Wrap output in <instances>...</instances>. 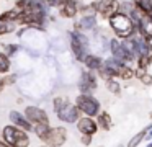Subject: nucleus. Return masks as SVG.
I'll return each instance as SVG.
<instances>
[{"label":"nucleus","mask_w":152,"mask_h":147,"mask_svg":"<svg viewBox=\"0 0 152 147\" xmlns=\"http://www.w3.org/2000/svg\"><path fill=\"white\" fill-rule=\"evenodd\" d=\"M53 111L59 121L66 124H77V121L82 118V113L77 108L75 101H70L66 97H56L53 100Z\"/></svg>","instance_id":"nucleus-1"},{"label":"nucleus","mask_w":152,"mask_h":147,"mask_svg":"<svg viewBox=\"0 0 152 147\" xmlns=\"http://www.w3.org/2000/svg\"><path fill=\"white\" fill-rule=\"evenodd\" d=\"M108 25L111 28V31L116 34V38H119V39L131 38L136 31L134 21L131 20V16L124 15V13H119V12L108 20Z\"/></svg>","instance_id":"nucleus-2"},{"label":"nucleus","mask_w":152,"mask_h":147,"mask_svg":"<svg viewBox=\"0 0 152 147\" xmlns=\"http://www.w3.org/2000/svg\"><path fill=\"white\" fill-rule=\"evenodd\" d=\"M67 34H69V44L74 57L83 64V59L90 54V38L85 33L75 31V29H70Z\"/></svg>","instance_id":"nucleus-3"},{"label":"nucleus","mask_w":152,"mask_h":147,"mask_svg":"<svg viewBox=\"0 0 152 147\" xmlns=\"http://www.w3.org/2000/svg\"><path fill=\"white\" fill-rule=\"evenodd\" d=\"M0 137L12 147H30L31 146V139L30 134L26 131L20 129V127L13 126V124H8L2 129Z\"/></svg>","instance_id":"nucleus-4"},{"label":"nucleus","mask_w":152,"mask_h":147,"mask_svg":"<svg viewBox=\"0 0 152 147\" xmlns=\"http://www.w3.org/2000/svg\"><path fill=\"white\" fill-rule=\"evenodd\" d=\"M75 105H77V108L80 110L82 116L96 118L103 111L100 100H96L93 95H82V93H79L75 97Z\"/></svg>","instance_id":"nucleus-5"},{"label":"nucleus","mask_w":152,"mask_h":147,"mask_svg":"<svg viewBox=\"0 0 152 147\" xmlns=\"http://www.w3.org/2000/svg\"><path fill=\"white\" fill-rule=\"evenodd\" d=\"M108 48H110L111 56L115 59H118L119 62H123V64H126V65H131V67H134V65H136L134 56L126 49V46L123 44V41L119 38H116V36H115V38H110Z\"/></svg>","instance_id":"nucleus-6"},{"label":"nucleus","mask_w":152,"mask_h":147,"mask_svg":"<svg viewBox=\"0 0 152 147\" xmlns=\"http://www.w3.org/2000/svg\"><path fill=\"white\" fill-rule=\"evenodd\" d=\"M77 88H79V93L82 95H93L98 88V75H96V72L87 70V69L82 70L79 82H77Z\"/></svg>","instance_id":"nucleus-7"},{"label":"nucleus","mask_w":152,"mask_h":147,"mask_svg":"<svg viewBox=\"0 0 152 147\" xmlns=\"http://www.w3.org/2000/svg\"><path fill=\"white\" fill-rule=\"evenodd\" d=\"M25 116L30 121L33 126H38V124H46V126H51V119L49 114L46 113V110H43L41 106H36V105H28L25 108Z\"/></svg>","instance_id":"nucleus-8"},{"label":"nucleus","mask_w":152,"mask_h":147,"mask_svg":"<svg viewBox=\"0 0 152 147\" xmlns=\"http://www.w3.org/2000/svg\"><path fill=\"white\" fill-rule=\"evenodd\" d=\"M67 137H69V131L66 126H53L43 144H46L48 147H62L67 142Z\"/></svg>","instance_id":"nucleus-9"},{"label":"nucleus","mask_w":152,"mask_h":147,"mask_svg":"<svg viewBox=\"0 0 152 147\" xmlns=\"http://www.w3.org/2000/svg\"><path fill=\"white\" fill-rule=\"evenodd\" d=\"M75 129L80 132V136H95L96 132L100 131V126L96 123L95 118H90V116H82L75 124Z\"/></svg>","instance_id":"nucleus-10"},{"label":"nucleus","mask_w":152,"mask_h":147,"mask_svg":"<svg viewBox=\"0 0 152 147\" xmlns=\"http://www.w3.org/2000/svg\"><path fill=\"white\" fill-rule=\"evenodd\" d=\"M98 15H80L77 18V21L74 23V29L80 33H87V31H95L98 26Z\"/></svg>","instance_id":"nucleus-11"},{"label":"nucleus","mask_w":152,"mask_h":147,"mask_svg":"<svg viewBox=\"0 0 152 147\" xmlns=\"http://www.w3.org/2000/svg\"><path fill=\"white\" fill-rule=\"evenodd\" d=\"M8 119H10V124H13V126L20 127V129H23V131H26L28 134L33 132V129H34V126L26 119L25 113H21V111L12 110L10 113H8Z\"/></svg>","instance_id":"nucleus-12"},{"label":"nucleus","mask_w":152,"mask_h":147,"mask_svg":"<svg viewBox=\"0 0 152 147\" xmlns=\"http://www.w3.org/2000/svg\"><path fill=\"white\" fill-rule=\"evenodd\" d=\"M80 7H82V2L64 5L62 8L57 10V15H59L61 18H66V20H74L80 15Z\"/></svg>","instance_id":"nucleus-13"},{"label":"nucleus","mask_w":152,"mask_h":147,"mask_svg":"<svg viewBox=\"0 0 152 147\" xmlns=\"http://www.w3.org/2000/svg\"><path fill=\"white\" fill-rule=\"evenodd\" d=\"M83 65H85L87 70H92V72H98L100 69L105 65V59L98 54H92L90 52L85 59H83Z\"/></svg>","instance_id":"nucleus-14"},{"label":"nucleus","mask_w":152,"mask_h":147,"mask_svg":"<svg viewBox=\"0 0 152 147\" xmlns=\"http://www.w3.org/2000/svg\"><path fill=\"white\" fill-rule=\"evenodd\" d=\"M21 13H23V12H20L18 8H8V10H5V12L0 13V23L12 21V23H17V25H18V21L21 20Z\"/></svg>","instance_id":"nucleus-15"},{"label":"nucleus","mask_w":152,"mask_h":147,"mask_svg":"<svg viewBox=\"0 0 152 147\" xmlns=\"http://www.w3.org/2000/svg\"><path fill=\"white\" fill-rule=\"evenodd\" d=\"M95 119H96V123H98L100 129H103V131H110L113 127V119H111V114H110L108 111H102Z\"/></svg>","instance_id":"nucleus-16"},{"label":"nucleus","mask_w":152,"mask_h":147,"mask_svg":"<svg viewBox=\"0 0 152 147\" xmlns=\"http://www.w3.org/2000/svg\"><path fill=\"white\" fill-rule=\"evenodd\" d=\"M105 65H106L108 69H111V70L115 72L116 75H118V78H119V74H121V70L124 69L126 64H123V62H119L118 59H115L113 56H110V57L105 59Z\"/></svg>","instance_id":"nucleus-17"},{"label":"nucleus","mask_w":152,"mask_h":147,"mask_svg":"<svg viewBox=\"0 0 152 147\" xmlns=\"http://www.w3.org/2000/svg\"><path fill=\"white\" fill-rule=\"evenodd\" d=\"M10 69H12V57H8L4 51H0V75L10 74Z\"/></svg>","instance_id":"nucleus-18"},{"label":"nucleus","mask_w":152,"mask_h":147,"mask_svg":"<svg viewBox=\"0 0 152 147\" xmlns=\"http://www.w3.org/2000/svg\"><path fill=\"white\" fill-rule=\"evenodd\" d=\"M51 127H53V126H46V124H38V126H34L33 134L41 140V142H44V140H46V137H48V134H49V131H51Z\"/></svg>","instance_id":"nucleus-19"},{"label":"nucleus","mask_w":152,"mask_h":147,"mask_svg":"<svg viewBox=\"0 0 152 147\" xmlns=\"http://www.w3.org/2000/svg\"><path fill=\"white\" fill-rule=\"evenodd\" d=\"M152 65V54H142L136 59V67L149 70V67Z\"/></svg>","instance_id":"nucleus-20"},{"label":"nucleus","mask_w":152,"mask_h":147,"mask_svg":"<svg viewBox=\"0 0 152 147\" xmlns=\"http://www.w3.org/2000/svg\"><path fill=\"white\" fill-rule=\"evenodd\" d=\"M105 87L111 95H116V97L121 95V83L118 82V78H111V80L105 82Z\"/></svg>","instance_id":"nucleus-21"},{"label":"nucleus","mask_w":152,"mask_h":147,"mask_svg":"<svg viewBox=\"0 0 152 147\" xmlns=\"http://www.w3.org/2000/svg\"><path fill=\"white\" fill-rule=\"evenodd\" d=\"M145 134H147V131H145V127H144V129H141L137 134H134V136L129 139V142L126 144V147H137L142 140H145Z\"/></svg>","instance_id":"nucleus-22"},{"label":"nucleus","mask_w":152,"mask_h":147,"mask_svg":"<svg viewBox=\"0 0 152 147\" xmlns=\"http://www.w3.org/2000/svg\"><path fill=\"white\" fill-rule=\"evenodd\" d=\"M96 75H98V78H102L103 82H108V80H111V78H118V75H116L111 69L106 67V65H103V67L96 72Z\"/></svg>","instance_id":"nucleus-23"},{"label":"nucleus","mask_w":152,"mask_h":147,"mask_svg":"<svg viewBox=\"0 0 152 147\" xmlns=\"http://www.w3.org/2000/svg\"><path fill=\"white\" fill-rule=\"evenodd\" d=\"M136 5V8H139L141 12H144L145 15H151L152 12V2H149V0H132Z\"/></svg>","instance_id":"nucleus-24"},{"label":"nucleus","mask_w":152,"mask_h":147,"mask_svg":"<svg viewBox=\"0 0 152 147\" xmlns=\"http://www.w3.org/2000/svg\"><path fill=\"white\" fill-rule=\"evenodd\" d=\"M17 23H12V21H5V23H0V38L5 34H10V33L17 31Z\"/></svg>","instance_id":"nucleus-25"},{"label":"nucleus","mask_w":152,"mask_h":147,"mask_svg":"<svg viewBox=\"0 0 152 147\" xmlns=\"http://www.w3.org/2000/svg\"><path fill=\"white\" fill-rule=\"evenodd\" d=\"M111 2H115V0H90V3L93 5V8L96 10V13H98V15L106 8V7H108Z\"/></svg>","instance_id":"nucleus-26"},{"label":"nucleus","mask_w":152,"mask_h":147,"mask_svg":"<svg viewBox=\"0 0 152 147\" xmlns=\"http://www.w3.org/2000/svg\"><path fill=\"white\" fill-rule=\"evenodd\" d=\"M20 49H21V46H18V44H12V42L4 44V52L8 56V57H13V56L20 51Z\"/></svg>","instance_id":"nucleus-27"},{"label":"nucleus","mask_w":152,"mask_h":147,"mask_svg":"<svg viewBox=\"0 0 152 147\" xmlns=\"http://www.w3.org/2000/svg\"><path fill=\"white\" fill-rule=\"evenodd\" d=\"M18 80V75L17 74H7V75H4V82H5V85H13L15 82Z\"/></svg>","instance_id":"nucleus-28"},{"label":"nucleus","mask_w":152,"mask_h":147,"mask_svg":"<svg viewBox=\"0 0 152 147\" xmlns=\"http://www.w3.org/2000/svg\"><path fill=\"white\" fill-rule=\"evenodd\" d=\"M139 82H141L142 85H145V87H151V85H152V74H149V72H147V74H144L141 78H139Z\"/></svg>","instance_id":"nucleus-29"},{"label":"nucleus","mask_w":152,"mask_h":147,"mask_svg":"<svg viewBox=\"0 0 152 147\" xmlns=\"http://www.w3.org/2000/svg\"><path fill=\"white\" fill-rule=\"evenodd\" d=\"M92 142H93L92 136H80V144H82V146L88 147V146H92Z\"/></svg>","instance_id":"nucleus-30"},{"label":"nucleus","mask_w":152,"mask_h":147,"mask_svg":"<svg viewBox=\"0 0 152 147\" xmlns=\"http://www.w3.org/2000/svg\"><path fill=\"white\" fill-rule=\"evenodd\" d=\"M145 131H147V134H145V140L151 142L152 140V123H149L147 126H145Z\"/></svg>","instance_id":"nucleus-31"},{"label":"nucleus","mask_w":152,"mask_h":147,"mask_svg":"<svg viewBox=\"0 0 152 147\" xmlns=\"http://www.w3.org/2000/svg\"><path fill=\"white\" fill-rule=\"evenodd\" d=\"M5 87H7V85H5V82H4V77L0 75V93L4 91V88H5Z\"/></svg>","instance_id":"nucleus-32"},{"label":"nucleus","mask_w":152,"mask_h":147,"mask_svg":"<svg viewBox=\"0 0 152 147\" xmlns=\"http://www.w3.org/2000/svg\"><path fill=\"white\" fill-rule=\"evenodd\" d=\"M0 147H12V146H8V144L5 142V140L2 139V137H0Z\"/></svg>","instance_id":"nucleus-33"},{"label":"nucleus","mask_w":152,"mask_h":147,"mask_svg":"<svg viewBox=\"0 0 152 147\" xmlns=\"http://www.w3.org/2000/svg\"><path fill=\"white\" fill-rule=\"evenodd\" d=\"M145 147H152V140H151V142H147V146H145Z\"/></svg>","instance_id":"nucleus-34"},{"label":"nucleus","mask_w":152,"mask_h":147,"mask_svg":"<svg viewBox=\"0 0 152 147\" xmlns=\"http://www.w3.org/2000/svg\"><path fill=\"white\" fill-rule=\"evenodd\" d=\"M116 147H126V146H124V144H118Z\"/></svg>","instance_id":"nucleus-35"},{"label":"nucleus","mask_w":152,"mask_h":147,"mask_svg":"<svg viewBox=\"0 0 152 147\" xmlns=\"http://www.w3.org/2000/svg\"><path fill=\"white\" fill-rule=\"evenodd\" d=\"M38 147H48V146H46V144H41V146H38Z\"/></svg>","instance_id":"nucleus-36"},{"label":"nucleus","mask_w":152,"mask_h":147,"mask_svg":"<svg viewBox=\"0 0 152 147\" xmlns=\"http://www.w3.org/2000/svg\"><path fill=\"white\" fill-rule=\"evenodd\" d=\"M151 119H152V111H151Z\"/></svg>","instance_id":"nucleus-37"},{"label":"nucleus","mask_w":152,"mask_h":147,"mask_svg":"<svg viewBox=\"0 0 152 147\" xmlns=\"http://www.w3.org/2000/svg\"><path fill=\"white\" fill-rule=\"evenodd\" d=\"M149 16H151V18H152V12H151V15H149Z\"/></svg>","instance_id":"nucleus-38"},{"label":"nucleus","mask_w":152,"mask_h":147,"mask_svg":"<svg viewBox=\"0 0 152 147\" xmlns=\"http://www.w3.org/2000/svg\"><path fill=\"white\" fill-rule=\"evenodd\" d=\"M0 134H2V129H0Z\"/></svg>","instance_id":"nucleus-39"},{"label":"nucleus","mask_w":152,"mask_h":147,"mask_svg":"<svg viewBox=\"0 0 152 147\" xmlns=\"http://www.w3.org/2000/svg\"><path fill=\"white\" fill-rule=\"evenodd\" d=\"M149 2H152V0H149Z\"/></svg>","instance_id":"nucleus-40"}]
</instances>
